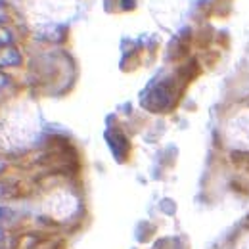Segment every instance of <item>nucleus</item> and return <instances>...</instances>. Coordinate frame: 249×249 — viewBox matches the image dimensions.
I'll list each match as a JSON object with an SVG mask.
<instances>
[{
  "mask_svg": "<svg viewBox=\"0 0 249 249\" xmlns=\"http://www.w3.org/2000/svg\"><path fill=\"white\" fill-rule=\"evenodd\" d=\"M0 52H2L0 54V65H16V63H19V56H18V52L14 48H2Z\"/></svg>",
  "mask_w": 249,
  "mask_h": 249,
  "instance_id": "1",
  "label": "nucleus"
},
{
  "mask_svg": "<svg viewBox=\"0 0 249 249\" xmlns=\"http://www.w3.org/2000/svg\"><path fill=\"white\" fill-rule=\"evenodd\" d=\"M4 215H6V209H2V207H0V218L4 217Z\"/></svg>",
  "mask_w": 249,
  "mask_h": 249,
  "instance_id": "2",
  "label": "nucleus"
},
{
  "mask_svg": "<svg viewBox=\"0 0 249 249\" xmlns=\"http://www.w3.org/2000/svg\"><path fill=\"white\" fill-rule=\"evenodd\" d=\"M2 194H4V188H2V184H0V197H2Z\"/></svg>",
  "mask_w": 249,
  "mask_h": 249,
  "instance_id": "3",
  "label": "nucleus"
}]
</instances>
